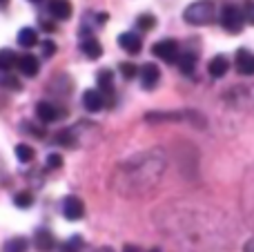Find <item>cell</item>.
Here are the masks:
<instances>
[{
    "label": "cell",
    "instance_id": "cell-1",
    "mask_svg": "<svg viewBox=\"0 0 254 252\" xmlns=\"http://www.w3.org/2000/svg\"><path fill=\"white\" fill-rule=\"evenodd\" d=\"M165 161L156 152H145L129 159L116 170V190L123 194H143L152 190L163 177Z\"/></svg>",
    "mask_w": 254,
    "mask_h": 252
},
{
    "label": "cell",
    "instance_id": "cell-2",
    "mask_svg": "<svg viewBox=\"0 0 254 252\" xmlns=\"http://www.w3.org/2000/svg\"><path fill=\"white\" fill-rule=\"evenodd\" d=\"M214 16H216V9L212 0H196V2H192L183 11V20L188 25H196V27L210 25L214 20Z\"/></svg>",
    "mask_w": 254,
    "mask_h": 252
},
{
    "label": "cell",
    "instance_id": "cell-3",
    "mask_svg": "<svg viewBox=\"0 0 254 252\" xmlns=\"http://www.w3.org/2000/svg\"><path fill=\"white\" fill-rule=\"evenodd\" d=\"M243 11L237 4H225L221 9V27H223L228 34H239L243 29Z\"/></svg>",
    "mask_w": 254,
    "mask_h": 252
},
{
    "label": "cell",
    "instance_id": "cell-4",
    "mask_svg": "<svg viewBox=\"0 0 254 252\" xmlns=\"http://www.w3.org/2000/svg\"><path fill=\"white\" fill-rule=\"evenodd\" d=\"M152 54L156 58H161V61H165V63H176L181 49H179V43H176V40L163 38V40H158V43H154Z\"/></svg>",
    "mask_w": 254,
    "mask_h": 252
},
{
    "label": "cell",
    "instance_id": "cell-5",
    "mask_svg": "<svg viewBox=\"0 0 254 252\" xmlns=\"http://www.w3.org/2000/svg\"><path fill=\"white\" fill-rule=\"evenodd\" d=\"M96 83H98V92L103 94V98H105V105L112 107L114 105V74H112V69H101L96 76Z\"/></svg>",
    "mask_w": 254,
    "mask_h": 252
},
{
    "label": "cell",
    "instance_id": "cell-6",
    "mask_svg": "<svg viewBox=\"0 0 254 252\" xmlns=\"http://www.w3.org/2000/svg\"><path fill=\"white\" fill-rule=\"evenodd\" d=\"M36 116H38L43 123H56L58 119L65 116V112H63L61 107H56L54 103H49V101H40L38 105H36Z\"/></svg>",
    "mask_w": 254,
    "mask_h": 252
},
{
    "label": "cell",
    "instance_id": "cell-7",
    "mask_svg": "<svg viewBox=\"0 0 254 252\" xmlns=\"http://www.w3.org/2000/svg\"><path fill=\"white\" fill-rule=\"evenodd\" d=\"M63 214H65L67 221H78L85 214V203L78 199V196H65L63 199Z\"/></svg>",
    "mask_w": 254,
    "mask_h": 252
},
{
    "label": "cell",
    "instance_id": "cell-8",
    "mask_svg": "<svg viewBox=\"0 0 254 252\" xmlns=\"http://www.w3.org/2000/svg\"><path fill=\"white\" fill-rule=\"evenodd\" d=\"M158 78H161V69L154 63H147V65L140 67V85H143V89H154L158 85Z\"/></svg>",
    "mask_w": 254,
    "mask_h": 252
},
{
    "label": "cell",
    "instance_id": "cell-9",
    "mask_svg": "<svg viewBox=\"0 0 254 252\" xmlns=\"http://www.w3.org/2000/svg\"><path fill=\"white\" fill-rule=\"evenodd\" d=\"M16 67L20 69V74H22V76H27V78H34V76L40 71V63H38V58L31 56V54H25V56H18Z\"/></svg>",
    "mask_w": 254,
    "mask_h": 252
},
{
    "label": "cell",
    "instance_id": "cell-10",
    "mask_svg": "<svg viewBox=\"0 0 254 252\" xmlns=\"http://www.w3.org/2000/svg\"><path fill=\"white\" fill-rule=\"evenodd\" d=\"M119 45L127 54H138L140 49H143V40H140V36L134 34V31H123V34L119 36Z\"/></svg>",
    "mask_w": 254,
    "mask_h": 252
},
{
    "label": "cell",
    "instance_id": "cell-11",
    "mask_svg": "<svg viewBox=\"0 0 254 252\" xmlns=\"http://www.w3.org/2000/svg\"><path fill=\"white\" fill-rule=\"evenodd\" d=\"M237 71L243 76H254V54L250 49L237 52Z\"/></svg>",
    "mask_w": 254,
    "mask_h": 252
},
{
    "label": "cell",
    "instance_id": "cell-12",
    "mask_svg": "<svg viewBox=\"0 0 254 252\" xmlns=\"http://www.w3.org/2000/svg\"><path fill=\"white\" fill-rule=\"evenodd\" d=\"M83 105L87 112H98L105 107V98L98 89H85L83 92Z\"/></svg>",
    "mask_w": 254,
    "mask_h": 252
},
{
    "label": "cell",
    "instance_id": "cell-13",
    "mask_svg": "<svg viewBox=\"0 0 254 252\" xmlns=\"http://www.w3.org/2000/svg\"><path fill=\"white\" fill-rule=\"evenodd\" d=\"M228 69H230V61L223 56V54L214 56L210 63H207V71H210L212 78H223V76L228 74Z\"/></svg>",
    "mask_w": 254,
    "mask_h": 252
},
{
    "label": "cell",
    "instance_id": "cell-14",
    "mask_svg": "<svg viewBox=\"0 0 254 252\" xmlns=\"http://www.w3.org/2000/svg\"><path fill=\"white\" fill-rule=\"evenodd\" d=\"M34 244H36V250L38 252H52L54 248H56V239H54V235L49 230H45V228H40V230L36 232Z\"/></svg>",
    "mask_w": 254,
    "mask_h": 252
},
{
    "label": "cell",
    "instance_id": "cell-15",
    "mask_svg": "<svg viewBox=\"0 0 254 252\" xmlns=\"http://www.w3.org/2000/svg\"><path fill=\"white\" fill-rule=\"evenodd\" d=\"M49 13L56 20H67V18H71V2L69 0H52L49 2Z\"/></svg>",
    "mask_w": 254,
    "mask_h": 252
},
{
    "label": "cell",
    "instance_id": "cell-16",
    "mask_svg": "<svg viewBox=\"0 0 254 252\" xmlns=\"http://www.w3.org/2000/svg\"><path fill=\"white\" fill-rule=\"evenodd\" d=\"M176 65H179L181 74H192L194 67H196V54L192 52H185V54H179V58H176Z\"/></svg>",
    "mask_w": 254,
    "mask_h": 252
},
{
    "label": "cell",
    "instance_id": "cell-17",
    "mask_svg": "<svg viewBox=\"0 0 254 252\" xmlns=\"http://www.w3.org/2000/svg\"><path fill=\"white\" fill-rule=\"evenodd\" d=\"M80 49H83V54L87 58H98L103 54V47L101 43H98L96 38H92V36H87V38H83V43H80Z\"/></svg>",
    "mask_w": 254,
    "mask_h": 252
},
{
    "label": "cell",
    "instance_id": "cell-18",
    "mask_svg": "<svg viewBox=\"0 0 254 252\" xmlns=\"http://www.w3.org/2000/svg\"><path fill=\"white\" fill-rule=\"evenodd\" d=\"M246 208H248V214L254 217V165L246 179Z\"/></svg>",
    "mask_w": 254,
    "mask_h": 252
},
{
    "label": "cell",
    "instance_id": "cell-19",
    "mask_svg": "<svg viewBox=\"0 0 254 252\" xmlns=\"http://www.w3.org/2000/svg\"><path fill=\"white\" fill-rule=\"evenodd\" d=\"M38 43V31L31 29V27H22L20 31H18V45L20 47H34V45Z\"/></svg>",
    "mask_w": 254,
    "mask_h": 252
},
{
    "label": "cell",
    "instance_id": "cell-20",
    "mask_svg": "<svg viewBox=\"0 0 254 252\" xmlns=\"http://www.w3.org/2000/svg\"><path fill=\"white\" fill-rule=\"evenodd\" d=\"M16 61H18V56L13 49H0V69L9 71L11 67H16Z\"/></svg>",
    "mask_w": 254,
    "mask_h": 252
},
{
    "label": "cell",
    "instance_id": "cell-21",
    "mask_svg": "<svg viewBox=\"0 0 254 252\" xmlns=\"http://www.w3.org/2000/svg\"><path fill=\"white\" fill-rule=\"evenodd\" d=\"M0 87H4V89H13V92H18V89L22 87V85H20V80H18L16 76H11L9 71L0 69Z\"/></svg>",
    "mask_w": 254,
    "mask_h": 252
},
{
    "label": "cell",
    "instance_id": "cell-22",
    "mask_svg": "<svg viewBox=\"0 0 254 252\" xmlns=\"http://www.w3.org/2000/svg\"><path fill=\"white\" fill-rule=\"evenodd\" d=\"M13 152H16V159L20 161V163H29V161L34 159V147L27 145V143H18Z\"/></svg>",
    "mask_w": 254,
    "mask_h": 252
},
{
    "label": "cell",
    "instance_id": "cell-23",
    "mask_svg": "<svg viewBox=\"0 0 254 252\" xmlns=\"http://www.w3.org/2000/svg\"><path fill=\"white\" fill-rule=\"evenodd\" d=\"M54 143H56V145H63V147H74L76 145L74 132H71V129H61V132L56 134V138H54Z\"/></svg>",
    "mask_w": 254,
    "mask_h": 252
},
{
    "label": "cell",
    "instance_id": "cell-24",
    "mask_svg": "<svg viewBox=\"0 0 254 252\" xmlns=\"http://www.w3.org/2000/svg\"><path fill=\"white\" fill-rule=\"evenodd\" d=\"M4 252H27V239H22V237H13V239H9L7 244H4Z\"/></svg>",
    "mask_w": 254,
    "mask_h": 252
},
{
    "label": "cell",
    "instance_id": "cell-25",
    "mask_svg": "<svg viewBox=\"0 0 254 252\" xmlns=\"http://www.w3.org/2000/svg\"><path fill=\"white\" fill-rule=\"evenodd\" d=\"M80 250H83V239H80L78 235L69 237V239L61 246V252H80Z\"/></svg>",
    "mask_w": 254,
    "mask_h": 252
},
{
    "label": "cell",
    "instance_id": "cell-26",
    "mask_svg": "<svg viewBox=\"0 0 254 252\" xmlns=\"http://www.w3.org/2000/svg\"><path fill=\"white\" fill-rule=\"evenodd\" d=\"M136 25H138L140 31H149V29H154V25H156V18H154L152 13H140V16L136 18Z\"/></svg>",
    "mask_w": 254,
    "mask_h": 252
},
{
    "label": "cell",
    "instance_id": "cell-27",
    "mask_svg": "<svg viewBox=\"0 0 254 252\" xmlns=\"http://www.w3.org/2000/svg\"><path fill=\"white\" fill-rule=\"evenodd\" d=\"M13 203H16V208L27 210V208H31V203H34V196H31V192H18V194L13 196Z\"/></svg>",
    "mask_w": 254,
    "mask_h": 252
},
{
    "label": "cell",
    "instance_id": "cell-28",
    "mask_svg": "<svg viewBox=\"0 0 254 252\" xmlns=\"http://www.w3.org/2000/svg\"><path fill=\"white\" fill-rule=\"evenodd\" d=\"M119 71L123 74V78L129 80V78H134V76L138 74V67H136L134 63H121V65H119Z\"/></svg>",
    "mask_w": 254,
    "mask_h": 252
},
{
    "label": "cell",
    "instance_id": "cell-29",
    "mask_svg": "<svg viewBox=\"0 0 254 252\" xmlns=\"http://www.w3.org/2000/svg\"><path fill=\"white\" fill-rule=\"evenodd\" d=\"M241 11H243V20H248L250 25H254V0H248L246 7H243Z\"/></svg>",
    "mask_w": 254,
    "mask_h": 252
},
{
    "label": "cell",
    "instance_id": "cell-30",
    "mask_svg": "<svg viewBox=\"0 0 254 252\" xmlns=\"http://www.w3.org/2000/svg\"><path fill=\"white\" fill-rule=\"evenodd\" d=\"M47 168H52V170L63 168V156L61 154H49L47 156Z\"/></svg>",
    "mask_w": 254,
    "mask_h": 252
},
{
    "label": "cell",
    "instance_id": "cell-31",
    "mask_svg": "<svg viewBox=\"0 0 254 252\" xmlns=\"http://www.w3.org/2000/svg\"><path fill=\"white\" fill-rule=\"evenodd\" d=\"M54 54H56V45H54L52 40H45L43 43V56L49 58V56H54Z\"/></svg>",
    "mask_w": 254,
    "mask_h": 252
},
{
    "label": "cell",
    "instance_id": "cell-32",
    "mask_svg": "<svg viewBox=\"0 0 254 252\" xmlns=\"http://www.w3.org/2000/svg\"><path fill=\"white\" fill-rule=\"evenodd\" d=\"M243 252H254V237H252L250 241H248L246 246H243Z\"/></svg>",
    "mask_w": 254,
    "mask_h": 252
},
{
    "label": "cell",
    "instance_id": "cell-33",
    "mask_svg": "<svg viewBox=\"0 0 254 252\" xmlns=\"http://www.w3.org/2000/svg\"><path fill=\"white\" fill-rule=\"evenodd\" d=\"M123 252H140V248H138V246H131V244H127L125 248H123Z\"/></svg>",
    "mask_w": 254,
    "mask_h": 252
},
{
    "label": "cell",
    "instance_id": "cell-34",
    "mask_svg": "<svg viewBox=\"0 0 254 252\" xmlns=\"http://www.w3.org/2000/svg\"><path fill=\"white\" fill-rule=\"evenodd\" d=\"M43 29H47V31H54V29H56V25H52V22L43 20Z\"/></svg>",
    "mask_w": 254,
    "mask_h": 252
},
{
    "label": "cell",
    "instance_id": "cell-35",
    "mask_svg": "<svg viewBox=\"0 0 254 252\" xmlns=\"http://www.w3.org/2000/svg\"><path fill=\"white\" fill-rule=\"evenodd\" d=\"M98 252H112L110 248H101V250H98Z\"/></svg>",
    "mask_w": 254,
    "mask_h": 252
},
{
    "label": "cell",
    "instance_id": "cell-36",
    "mask_svg": "<svg viewBox=\"0 0 254 252\" xmlns=\"http://www.w3.org/2000/svg\"><path fill=\"white\" fill-rule=\"evenodd\" d=\"M9 2V0H0V7H2V4H7Z\"/></svg>",
    "mask_w": 254,
    "mask_h": 252
},
{
    "label": "cell",
    "instance_id": "cell-37",
    "mask_svg": "<svg viewBox=\"0 0 254 252\" xmlns=\"http://www.w3.org/2000/svg\"><path fill=\"white\" fill-rule=\"evenodd\" d=\"M29 2H40V0H29Z\"/></svg>",
    "mask_w": 254,
    "mask_h": 252
}]
</instances>
